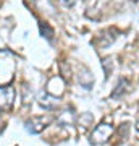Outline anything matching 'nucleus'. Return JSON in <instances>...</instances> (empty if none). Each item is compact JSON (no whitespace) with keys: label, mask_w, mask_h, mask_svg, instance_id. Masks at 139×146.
<instances>
[{"label":"nucleus","mask_w":139,"mask_h":146,"mask_svg":"<svg viewBox=\"0 0 139 146\" xmlns=\"http://www.w3.org/2000/svg\"><path fill=\"white\" fill-rule=\"evenodd\" d=\"M113 131H115V128H113L112 123L100 122V123L96 125V128L91 131L89 141H91V145L92 146H100V145H103V143H107V141L110 140V136H112Z\"/></svg>","instance_id":"obj_1"},{"label":"nucleus","mask_w":139,"mask_h":146,"mask_svg":"<svg viewBox=\"0 0 139 146\" xmlns=\"http://www.w3.org/2000/svg\"><path fill=\"white\" fill-rule=\"evenodd\" d=\"M15 96L16 89L13 84H5L0 86V114L10 112L15 106Z\"/></svg>","instance_id":"obj_2"},{"label":"nucleus","mask_w":139,"mask_h":146,"mask_svg":"<svg viewBox=\"0 0 139 146\" xmlns=\"http://www.w3.org/2000/svg\"><path fill=\"white\" fill-rule=\"evenodd\" d=\"M37 102L44 110H55L60 106V98L55 94H50L49 91H42L37 96Z\"/></svg>","instance_id":"obj_3"},{"label":"nucleus","mask_w":139,"mask_h":146,"mask_svg":"<svg viewBox=\"0 0 139 146\" xmlns=\"http://www.w3.org/2000/svg\"><path fill=\"white\" fill-rule=\"evenodd\" d=\"M49 125V120L44 119V117H31L24 122V128L28 133H32V135H37L41 133L45 127Z\"/></svg>","instance_id":"obj_4"},{"label":"nucleus","mask_w":139,"mask_h":146,"mask_svg":"<svg viewBox=\"0 0 139 146\" xmlns=\"http://www.w3.org/2000/svg\"><path fill=\"white\" fill-rule=\"evenodd\" d=\"M76 119H78V115L74 114V109H65V110H62L60 114L57 115V119H55V122H57L58 125H62V127H67V125H73L74 122H76Z\"/></svg>","instance_id":"obj_5"},{"label":"nucleus","mask_w":139,"mask_h":146,"mask_svg":"<svg viewBox=\"0 0 139 146\" xmlns=\"http://www.w3.org/2000/svg\"><path fill=\"white\" fill-rule=\"evenodd\" d=\"M129 80L128 78H120L118 83H117V86H115V89L112 91V94H110V98L112 99H121L125 94L129 91Z\"/></svg>","instance_id":"obj_6"},{"label":"nucleus","mask_w":139,"mask_h":146,"mask_svg":"<svg viewBox=\"0 0 139 146\" xmlns=\"http://www.w3.org/2000/svg\"><path fill=\"white\" fill-rule=\"evenodd\" d=\"M115 31H117V29H105V31H102L100 34H99L97 39H96L94 42H96L99 47H102V49H103V47H108L110 44H112V42L115 41V37L118 36V34H113L112 37H108L107 34H110V33H115Z\"/></svg>","instance_id":"obj_7"},{"label":"nucleus","mask_w":139,"mask_h":146,"mask_svg":"<svg viewBox=\"0 0 139 146\" xmlns=\"http://www.w3.org/2000/svg\"><path fill=\"white\" fill-rule=\"evenodd\" d=\"M78 80H79V84H81L84 89H91L94 84V76L92 73L89 72L88 68H82L81 73H79V76H78Z\"/></svg>","instance_id":"obj_8"},{"label":"nucleus","mask_w":139,"mask_h":146,"mask_svg":"<svg viewBox=\"0 0 139 146\" xmlns=\"http://www.w3.org/2000/svg\"><path fill=\"white\" fill-rule=\"evenodd\" d=\"M78 123H79V127H81L82 130H86V128H89V125H92V114H89V112H82L79 117H78Z\"/></svg>","instance_id":"obj_9"},{"label":"nucleus","mask_w":139,"mask_h":146,"mask_svg":"<svg viewBox=\"0 0 139 146\" xmlns=\"http://www.w3.org/2000/svg\"><path fill=\"white\" fill-rule=\"evenodd\" d=\"M39 26H41V33H42V36L45 37L47 41H53V29H52L49 25H47L45 21L44 23H39Z\"/></svg>","instance_id":"obj_10"},{"label":"nucleus","mask_w":139,"mask_h":146,"mask_svg":"<svg viewBox=\"0 0 139 146\" xmlns=\"http://www.w3.org/2000/svg\"><path fill=\"white\" fill-rule=\"evenodd\" d=\"M102 67L105 72V78H108L112 72H113V65H112V58H102Z\"/></svg>","instance_id":"obj_11"},{"label":"nucleus","mask_w":139,"mask_h":146,"mask_svg":"<svg viewBox=\"0 0 139 146\" xmlns=\"http://www.w3.org/2000/svg\"><path fill=\"white\" fill-rule=\"evenodd\" d=\"M60 73H62V76L65 81H70L71 80V68L67 70V63L65 62H60Z\"/></svg>","instance_id":"obj_12"},{"label":"nucleus","mask_w":139,"mask_h":146,"mask_svg":"<svg viewBox=\"0 0 139 146\" xmlns=\"http://www.w3.org/2000/svg\"><path fill=\"white\" fill-rule=\"evenodd\" d=\"M63 7H67V8H73V7L76 5V0H62Z\"/></svg>","instance_id":"obj_13"},{"label":"nucleus","mask_w":139,"mask_h":146,"mask_svg":"<svg viewBox=\"0 0 139 146\" xmlns=\"http://www.w3.org/2000/svg\"><path fill=\"white\" fill-rule=\"evenodd\" d=\"M3 130H5V123H3V122H0V135L3 133Z\"/></svg>","instance_id":"obj_14"},{"label":"nucleus","mask_w":139,"mask_h":146,"mask_svg":"<svg viewBox=\"0 0 139 146\" xmlns=\"http://www.w3.org/2000/svg\"><path fill=\"white\" fill-rule=\"evenodd\" d=\"M136 130L139 131V119H138V122H136Z\"/></svg>","instance_id":"obj_15"},{"label":"nucleus","mask_w":139,"mask_h":146,"mask_svg":"<svg viewBox=\"0 0 139 146\" xmlns=\"http://www.w3.org/2000/svg\"><path fill=\"white\" fill-rule=\"evenodd\" d=\"M129 2H134V3H136V2H139V0H129Z\"/></svg>","instance_id":"obj_16"}]
</instances>
